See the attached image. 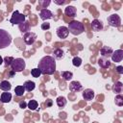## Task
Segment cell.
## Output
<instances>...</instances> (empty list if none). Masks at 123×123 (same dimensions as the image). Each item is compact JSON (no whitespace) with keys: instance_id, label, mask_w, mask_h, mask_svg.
Listing matches in <instances>:
<instances>
[{"instance_id":"9","label":"cell","mask_w":123,"mask_h":123,"mask_svg":"<svg viewBox=\"0 0 123 123\" xmlns=\"http://www.w3.org/2000/svg\"><path fill=\"white\" fill-rule=\"evenodd\" d=\"M111 61L114 62H121L122 59H123V50L122 49H118V50L113 51L111 56Z\"/></svg>"},{"instance_id":"31","label":"cell","mask_w":123,"mask_h":123,"mask_svg":"<svg viewBox=\"0 0 123 123\" xmlns=\"http://www.w3.org/2000/svg\"><path fill=\"white\" fill-rule=\"evenodd\" d=\"M41 29L42 30H44V31H46V30H49L50 29V23H42L41 24Z\"/></svg>"},{"instance_id":"38","label":"cell","mask_w":123,"mask_h":123,"mask_svg":"<svg viewBox=\"0 0 123 123\" xmlns=\"http://www.w3.org/2000/svg\"><path fill=\"white\" fill-rule=\"evenodd\" d=\"M3 62H3V58H2L1 56H0V65H1V64H2Z\"/></svg>"},{"instance_id":"13","label":"cell","mask_w":123,"mask_h":123,"mask_svg":"<svg viewBox=\"0 0 123 123\" xmlns=\"http://www.w3.org/2000/svg\"><path fill=\"white\" fill-rule=\"evenodd\" d=\"M76 12H77V10L74 6H67L65 9H64V13L65 15H67L68 17H74L76 15Z\"/></svg>"},{"instance_id":"1","label":"cell","mask_w":123,"mask_h":123,"mask_svg":"<svg viewBox=\"0 0 123 123\" xmlns=\"http://www.w3.org/2000/svg\"><path fill=\"white\" fill-rule=\"evenodd\" d=\"M37 68L43 75H52L56 71V61L52 56H45L39 61Z\"/></svg>"},{"instance_id":"20","label":"cell","mask_w":123,"mask_h":123,"mask_svg":"<svg viewBox=\"0 0 123 123\" xmlns=\"http://www.w3.org/2000/svg\"><path fill=\"white\" fill-rule=\"evenodd\" d=\"M11 88H12V85L7 80H4L0 83V89H2L3 91H10Z\"/></svg>"},{"instance_id":"34","label":"cell","mask_w":123,"mask_h":123,"mask_svg":"<svg viewBox=\"0 0 123 123\" xmlns=\"http://www.w3.org/2000/svg\"><path fill=\"white\" fill-rule=\"evenodd\" d=\"M45 105H46L47 108H51L52 105H53V101H52L51 99H46V101H45Z\"/></svg>"},{"instance_id":"29","label":"cell","mask_w":123,"mask_h":123,"mask_svg":"<svg viewBox=\"0 0 123 123\" xmlns=\"http://www.w3.org/2000/svg\"><path fill=\"white\" fill-rule=\"evenodd\" d=\"M31 74H32V76L35 77V78H38V77L41 75V73H40V71H39L38 68H33V69L31 70Z\"/></svg>"},{"instance_id":"37","label":"cell","mask_w":123,"mask_h":123,"mask_svg":"<svg viewBox=\"0 0 123 123\" xmlns=\"http://www.w3.org/2000/svg\"><path fill=\"white\" fill-rule=\"evenodd\" d=\"M14 75H15V72H14L13 70H12V69H11V70L9 71V73H8V77H9V78H12V77H14Z\"/></svg>"},{"instance_id":"33","label":"cell","mask_w":123,"mask_h":123,"mask_svg":"<svg viewBox=\"0 0 123 123\" xmlns=\"http://www.w3.org/2000/svg\"><path fill=\"white\" fill-rule=\"evenodd\" d=\"M18 105H19V108H20V109H25V108H27V103H26L24 100H21V101L18 103Z\"/></svg>"},{"instance_id":"25","label":"cell","mask_w":123,"mask_h":123,"mask_svg":"<svg viewBox=\"0 0 123 123\" xmlns=\"http://www.w3.org/2000/svg\"><path fill=\"white\" fill-rule=\"evenodd\" d=\"M37 106H38V104H37V101H36V100H30V101L27 103V108L30 109L31 111L37 110Z\"/></svg>"},{"instance_id":"11","label":"cell","mask_w":123,"mask_h":123,"mask_svg":"<svg viewBox=\"0 0 123 123\" xmlns=\"http://www.w3.org/2000/svg\"><path fill=\"white\" fill-rule=\"evenodd\" d=\"M112 52H113V50H112L111 47H109V46H103V47L100 49V54H101V56H102L103 58H106V59H109V58L111 56Z\"/></svg>"},{"instance_id":"17","label":"cell","mask_w":123,"mask_h":123,"mask_svg":"<svg viewBox=\"0 0 123 123\" xmlns=\"http://www.w3.org/2000/svg\"><path fill=\"white\" fill-rule=\"evenodd\" d=\"M111 89H112V91H113L115 94H120V93L122 92V90H123V85H122V83H121V82H116V83L112 86Z\"/></svg>"},{"instance_id":"18","label":"cell","mask_w":123,"mask_h":123,"mask_svg":"<svg viewBox=\"0 0 123 123\" xmlns=\"http://www.w3.org/2000/svg\"><path fill=\"white\" fill-rule=\"evenodd\" d=\"M0 100L2 103H9L12 100V94L9 91H4L1 96H0Z\"/></svg>"},{"instance_id":"27","label":"cell","mask_w":123,"mask_h":123,"mask_svg":"<svg viewBox=\"0 0 123 123\" xmlns=\"http://www.w3.org/2000/svg\"><path fill=\"white\" fill-rule=\"evenodd\" d=\"M114 102H115V105H117L118 107H122L123 106V96L121 94H117L114 98Z\"/></svg>"},{"instance_id":"36","label":"cell","mask_w":123,"mask_h":123,"mask_svg":"<svg viewBox=\"0 0 123 123\" xmlns=\"http://www.w3.org/2000/svg\"><path fill=\"white\" fill-rule=\"evenodd\" d=\"M54 3H55V4H57V5H63V4H65V3H66V1H65V0H62V1L54 0Z\"/></svg>"},{"instance_id":"24","label":"cell","mask_w":123,"mask_h":123,"mask_svg":"<svg viewBox=\"0 0 123 123\" xmlns=\"http://www.w3.org/2000/svg\"><path fill=\"white\" fill-rule=\"evenodd\" d=\"M24 92H25V88H24L23 86H15V88H14V93H15L16 96H18V97L23 96Z\"/></svg>"},{"instance_id":"23","label":"cell","mask_w":123,"mask_h":123,"mask_svg":"<svg viewBox=\"0 0 123 123\" xmlns=\"http://www.w3.org/2000/svg\"><path fill=\"white\" fill-rule=\"evenodd\" d=\"M56 102H57V105H58L59 108H63V107L66 105V103H67L65 97H63V96H59V97L57 98Z\"/></svg>"},{"instance_id":"7","label":"cell","mask_w":123,"mask_h":123,"mask_svg":"<svg viewBox=\"0 0 123 123\" xmlns=\"http://www.w3.org/2000/svg\"><path fill=\"white\" fill-rule=\"evenodd\" d=\"M23 40L27 45H32L37 40V35L33 32H28V33L24 34Z\"/></svg>"},{"instance_id":"26","label":"cell","mask_w":123,"mask_h":123,"mask_svg":"<svg viewBox=\"0 0 123 123\" xmlns=\"http://www.w3.org/2000/svg\"><path fill=\"white\" fill-rule=\"evenodd\" d=\"M61 74H62V77L64 81H69L73 77V73L70 72V71H62Z\"/></svg>"},{"instance_id":"32","label":"cell","mask_w":123,"mask_h":123,"mask_svg":"<svg viewBox=\"0 0 123 123\" xmlns=\"http://www.w3.org/2000/svg\"><path fill=\"white\" fill-rule=\"evenodd\" d=\"M38 4H40V5H42V8H44V9H46V7L50 4V1L48 0V1H39L38 2Z\"/></svg>"},{"instance_id":"16","label":"cell","mask_w":123,"mask_h":123,"mask_svg":"<svg viewBox=\"0 0 123 123\" xmlns=\"http://www.w3.org/2000/svg\"><path fill=\"white\" fill-rule=\"evenodd\" d=\"M97 62H98L99 66L102 67V68H109L111 66V62L109 61V59H106V58H103V57L100 58Z\"/></svg>"},{"instance_id":"35","label":"cell","mask_w":123,"mask_h":123,"mask_svg":"<svg viewBox=\"0 0 123 123\" xmlns=\"http://www.w3.org/2000/svg\"><path fill=\"white\" fill-rule=\"evenodd\" d=\"M115 69H116V71H117V73H118V74H122V73H123V66L118 65Z\"/></svg>"},{"instance_id":"19","label":"cell","mask_w":123,"mask_h":123,"mask_svg":"<svg viewBox=\"0 0 123 123\" xmlns=\"http://www.w3.org/2000/svg\"><path fill=\"white\" fill-rule=\"evenodd\" d=\"M23 86H24L25 90H27V91H29V92H30V91H32V90H34V89H35V87H36V84H35L33 81L28 80V81H26V82L24 83Z\"/></svg>"},{"instance_id":"4","label":"cell","mask_w":123,"mask_h":123,"mask_svg":"<svg viewBox=\"0 0 123 123\" xmlns=\"http://www.w3.org/2000/svg\"><path fill=\"white\" fill-rule=\"evenodd\" d=\"M11 68L12 70H13L14 72H21L25 69L26 67V62L23 59L21 58H16V59H13L12 62L11 63Z\"/></svg>"},{"instance_id":"28","label":"cell","mask_w":123,"mask_h":123,"mask_svg":"<svg viewBox=\"0 0 123 123\" xmlns=\"http://www.w3.org/2000/svg\"><path fill=\"white\" fill-rule=\"evenodd\" d=\"M72 63L74 66L76 67H79L81 64H82V59L80 57H74L73 60H72Z\"/></svg>"},{"instance_id":"14","label":"cell","mask_w":123,"mask_h":123,"mask_svg":"<svg viewBox=\"0 0 123 123\" xmlns=\"http://www.w3.org/2000/svg\"><path fill=\"white\" fill-rule=\"evenodd\" d=\"M83 98L86 101H90L94 98V91L90 88H86L83 91Z\"/></svg>"},{"instance_id":"15","label":"cell","mask_w":123,"mask_h":123,"mask_svg":"<svg viewBox=\"0 0 123 123\" xmlns=\"http://www.w3.org/2000/svg\"><path fill=\"white\" fill-rule=\"evenodd\" d=\"M91 28L94 32H99L103 29V23L98 19H94L91 22Z\"/></svg>"},{"instance_id":"21","label":"cell","mask_w":123,"mask_h":123,"mask_svg":"<svg viewBox=\"0 0 123 123\" xmlns=\"http://www.w3.org/2000/svg\"><path fill=\"white\" fill-rule=\"evenodd\" d=\"M64 57V53L62 49L58 48V49H55L54 52H53V58L56 59V60H62V58Z\"/></svg>"},{"instance_id":"5","label":"cell","mask_w":123,"mask_h":123,"mask_svg":"<svg viewBox=\"0 0 123 123\" xmlns=\"http://www.w3.org/2000/svg\"><path fill=\"white\" fill-rule=\"evenodd\" d=\"M26 21V16L23 14V13H20L18 11H15L12 12V17L10 19V22L12 24V25H15V24H21L23 22Z\"/></svg>"},{"instance_id":"3","label":"cell","mask_w":123,"mask_h":123,"mask_svg":"<svg viewBox=\"0 0 123 123\" xmlns=\"http://www.w3.org/2000/svg\"><path fill=\"white\" fill-rule=\"evenodd\" d=\"M12 36L3 29H0V49L8 47L12 43Z\"/></svg>"},{"instance_id":"10","label":"cell","mask_w":123,"mask_h":123,"mask_svg":"<svg viewBox=\"0 0 123 123\" xmlns=\"http://www.w3.org/2000/svg\"><path fill=\"white\" fill-rule=\"evenodd\" d=\"M83 89V86L81 85L80 82H77V81H72L70 84H69V90L72 91V92H78L80 90Z\"/></svg>"},{"instance_id":"22","label":"cell","mask_w":123,"mask_h":123,"mask_svg":"<svg viewBox=\"0 0 123 123\" xmlns=\"http://www.w3.org/2000/svg\"><path fill=\"white\" fill-rule=\"evenodd\" d=\"M18 28H19V30H20L21 33L26 34V33H28L29 30H30V24H29V22L25 21V22L19 24V25H18Z\"/></svg>"},{"instance_id":"30","label":"cell","mask_w":123,"mask_h":123,"mask_svg":"<svg viewBox=\"0 0 123 123\" xmlns=\"http://www.w3.org/2000/svg\"><path fill=\"white\" fill-rule=\"evenodd\" d=\"M12 61H13V58H12V57H5V58L3 59V62H5V65H6V66L11 65V63L12 62Z\"/></svg>"},{"instance_id":"8","label":"cell","mask_w":123,"mask_h":123,"mask_svg":"<svg viewBox=\"0 0 123 123\" xmlns=\"http://www.w3.org/2000/svg\"><path fill=\"white\" fill-rule=\"evenodd\" d=\"M56 33H57L58 37H60V38H66L68 37L69 31H68L67 27H65V26H60L56 30Z\"/></svg>"},{"instance_id":"2","label":"cell","mask_w":123,"mask_h":123,"mask_svg":"<svg viewBox=\"0 0 123 123\" xmlns=\"http://www.w3.org/2000/svg\"><path fill=\"white\" fill-rule=\"evenodd\" d=\"M67 29H68L69 33H71L72 35L78 36V35H81L85 31V26L82 22L77 21V20H73L68 24Z\"/></svg>"},{"instance_id":"12","label":"cell","mask_w":123,"mask_h":123,"mask_svg":"<svg viewBox=\"0 0 123 123\" xmlns=\"http://www.w3.org/2000/svg\"><path fill=\"white\" fill-rule=\"evenodd\" d=\"M39 16L42 20H47L53 17V12L48 9H42L39 12Z\"/></svg>"},{"instance_id":"6","label":"cell","mask_w":123,"mask_h":123,"mask_svg":"<svg viewBox=\"0 0 123 123\" xmlns=\"http://www.w3.org/2000/svg\"><path fill=\"white\" fill-rule=\"evenodd\" d=\"M108 23H109V25H111L112 27H119L121 25V18L116 13L111 14L108 17Z\"/></svg>"}]
</instances>
